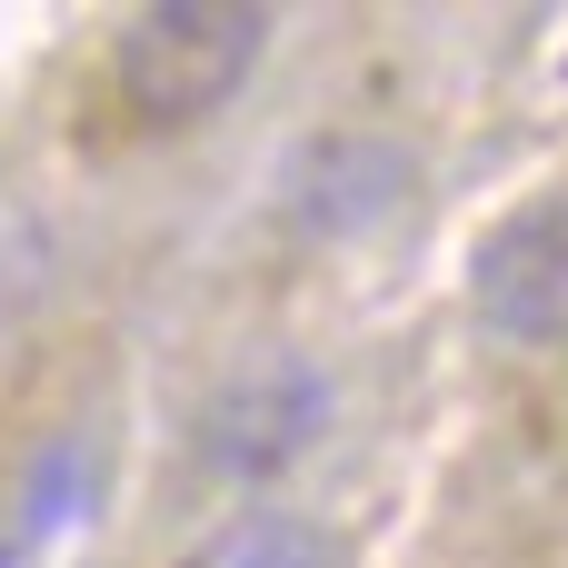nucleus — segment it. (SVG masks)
Instances as JSON below:
<instances>
[{"instance_id": "7ed1b4c3", "label": "nucleus", "mask_w": 568, "mask_h": 568, "mask_svg": "<svg viewBox=\"0 0 568 568\" xmlns=\"http://www.w3.org/2000/svg\"><path fill=\"white\" fill-rule=\"evenodd\" d=\"M310 429H320V379L300 359H270V369L230 379L200 409V459L220 479H270V469H290L310 449Z\"/></svg>"}, {"instance_id": "20e7f679", "label": "nucleus", "mask_w": 568, "mask_h": 568, "mask_svg": "<svg viewBox=\"0 0 568 568\" xmlns=\"http://www.w3.org/2000/svg\"><path fill=\"white\" fill-rule=\"evenodd\" d=\"M409 190V150L379 140V130H320L300 160H290V220L310 240H349L369 220H389Z\"/></svg>"}, {"instance_id": "39448f33", "label": "nucleus", "mask_w": 568, "mask_h": 568, "mask_svg": "<svg viewBox=\"0 0 568 568\" xmlns=\"http://www.w3.org/2000/svg\"><path fill=\"white\" fill-rule=\"evenodd\" d=\"M180 568H329V529L300 519V509H250L220 539H200Z\"/></svg>"}, {"instance_id": "f03ea898", "label": "nucleus", "mask_w": 568, "mask_h": 568, "mask_svg": "<svg viewBox=\"0 0 568 568\" xmlns=\"http://www.w3.org/2000/svg\"><path fill=\"white\" fill-rule=\"evenodd\" d=\"M469 310H479L499 339H519V349H559L568 339V190L509 210V220L479 240V260H469Z\"/></svg>"}, {"instance_id": "f257e3e1", "label": "nucleus", "mask_w": 568, "mask_h": 568, "mask_svg": "<svg viewBox=\"0 0 568 568\" xmlns=\"http://www.w3.org/2000/svg\"><path fill=\"white\" fill-rule=\"evenodd\" d=\"M260 50H270V10L260 0H150V10L120 20L110 80H120L130 120L180 130V120H210L250 80Z\"/></svg>"}]
</instances>
